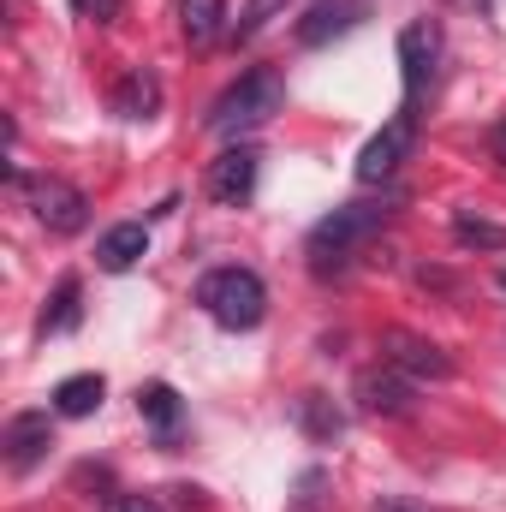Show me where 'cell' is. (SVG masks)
Masks as SVG:
<instances>
[{
  "label": "cell",
  "instance_id": "26",
  "mask_svg": "<svg viewBox=\"0 0 506 512\" xmlns=\"http://www.w3.org/2000/svg\"><path fill=\"white\" fill-rule=\"evenodd\" d=\"M501 292H506V274H501Z\"/></svg>",
  "mask_w": 506,
  "mask_h": 512
},
{
  "label": "cell",
  "instance_id": "14",
  "mask_svg": "<svg viewBox=\"0 0 506 512\" xmlns=\"http://www.w3.org/2000/svg\"><path fill=\"white\" fill-rule=\"evenodd\" d=\"M292 417H298V429H304L310 441H334V435L346 429V417L334 411V399H328V393H298Z\"/></svg>",
  "mask_w": 506,
  "mask_h": 512
},
{
  "label": "cell",
  "instance_id": "24",
  "mask_svg": "<svg viewBox=\"0 0 506 512\" xmlns=\"http://www.w3.org/2000/svg\"><path fill=\"white\" fill-rule=\"evenodd\" d=\"M495 155L506 161V131H495Z\"/></svg>",
  "mask_w": 506,
  "mask_h": 512
},
{
  "label": "cell",
  "instance_id": "5",
  "mask_svg": "<svg viewBox=\"0 0 506 512\" xmlns=\"http://www.w3.org/2000/svg\"><path fill=\"white\" fill-rule=\"evenodd\" d=\"M30 209H36V221L48 233H84V221H90V197L78 185H66V179H36Z\"/></svg>",
  "mask_w": 506,
  "mask_h": 512
},
{
  "label": "cell",
  "instance_id": "13",
  "mask_svg": "<svg viewBox=\"0 0 506 512\" xmlns=\"http://www.w3.org/2000/svg\"><path fill=\"white\" fill-rule=\"evenodd\" d=\"M358 399H364V411H387V417H399V411L411 405V387L399 382L393 364H381V370H364V376H358Z\"/></svg>",
  "mask_w": 506,
  "mask_h": 512
},
{
  "label": "cell",
  "instance_id": "6",
  "mask_svg": "<svg viewBox=\"0 0 506 512\" xmlns=\"http://www.w3.org/2000/svg\"><path fill=\"white\" fill-rule=\"evenodd\" d=\"M256 167H262V155H256L251 143H233V149H221L215 161H209V179H203V191L215 197V203H245L256 191Z\"/></svg>",
  "mask_w": 506,
  "mask_h": 512
},
{
  "label": "cell",
  "instance_id": "22",
  "mask_svg": "<svg viewBox=\"0 0 506 512\" xmlns=\"http://www.w3.org/2000/svg\"><path fill=\"white\" fill-rule=\"evenodd\" d=\"M72 12L90 18V24H114L120 18V0H72Z\"/></svg>",
  "mask_w": 506,
  "mask_h": 512
},
{
  "label": "cell",
  "instance_id": "15",
  "mask_svg": "<svg viewBox=\"0 0 506 512\" xmlns=\"http://www.w3.org/2000/svg\"><path fill=\"white\" fill-rule=\"evenodd\" d=\"M179 30H185V42H215L221 30H227V0H179Z\"/></svg>",
  "mask_w": 506,
  "mask_h": 512
},
{
  "label": "cell",
  "instance_id": "10",
  "mask_svg": "<svg viewBox=\"0 0 506 512\" xmlns=\"http://www.w3.org/2000/svg\"><path fill=\"white\" fill-rule=\"evenodd\" d=\"M435 54H441L435 24H405V30H399V72H405V96H411V102L423 96V84H429V72H435Z\"/></svg>",
  "mask_w": 506,
  "mask_h": 512
},
{
  "label": "cell",
  "instance_id": "12",
  "mask_svg": "<svg viewBox=\"0 0 506 512\" xmlns=\"http://www.w3.org/2000/svg\"><path fill=\"white\" fill-rule=\"evenodd\" d=\"M143 251H149V227H143V221H120V227H108V233H102L96 262H102L108 274H126L131 262H143Z\"/></svg>",
  "mask_w": 506,
  "mask_h": 512
},
{
  "label": "cell",
  "instance_id": "17",
  "mask_svg": "<svg viewBox=\"0 0 506 512\" xmlns=\"http://www.w3.org/2000/svg\"><path fill=\"white\" fill-rule=\"evenodd\" d=\"M137 411H143L161 435H173V423H179V393H173L167 382H149L143 393H137Z\"/></svg>",
  "mask_w": 506,
  "mask_h": 512
},
{
  "label": "cell",
  "instance_id": "11",
  "mask_svg": "<svg viewBox=\"0 0 506 512\" xmlns=\"http://www.w3.org/2000/svg\"><path fill=\"white\" fill-rule=\"evenodd\" d=\"M114 114H120V120H155V114H161V78H155L149 66H131L126 78H120Z\"/></svg>",
  "mask_w": 506,
  "mask_h": 512
},
{
  "label": "cell",
  "instance_id": "23",
  "mask_svg": "<svg viewBox=\"0 0 506 512\" xmlns=\"http://www.w3.org/2000/svg\"><path fill=\"white\" fill-rule=\"evenodd\" d=\"M108 512H161L155 501H143V495H131V501H114Z\"/></svg>",
  "mask_w": 506,
  "mask_h": 512
},
{
  "label": "cell",
  "instance_id": "19",
  "mask_svg": "<svg viewBox=\"0 0 506 512\" xmlns=\"http://www.w3.org/2000/svg\"><path fill=\"white\" fill-rule=\"evenodd\" d=\"M286 512H328V471H322V465H310V471L292 483Z\"/></svg>",
  "mask_w": 506,
  "mask_h": 512
},
{
  "label": "cell",
  "instance_id": "2",
  "mask_svg": "<svg viewBox=\"0 0 506 512\" xmlns=\"http://www.w3.org/2000/svg\"><path fill=\"white\" fill-rule=\"evenodd\" d=\"M280 102H286V84L274 78V72H245L215 108H209V126L215 131H251V126H262V120H274L280 114Z\"/></svg>",
  "mask_w": 506,
  "mask_h": 512
},
{
  "label": "cell",
  "instance_id": "9",
  "mask_svg": "<svg viewBox=\"0 0 506 512\" xmlns=\"http://www.w3.org/2000/svg\"><path fill=\"white\" fill-rule=\"evenodd\" d=\"M364 18H370V6H364V0H316V6L298 18V42H304V48H328L334 36L358 30Z\"/></svg>",
  "mask_w": 506,
  "mask_h": 512
},
{
  "label": "cell",
  "instance_id": "4",
  "mask_svg": "<svg viewBox=\"0 0 506 512\" xmlns=\"http://www.w3.org/2000/svg\"><path fill=\"white\" fill-rule=\"evenodd\" d=\"M411 137H417V120H411V108H399V114H393L370 143H364V155H358V179H364V185L393 179V173H399V161L411 155Z\"/></svg>",
  "mask_w": 506,
  "mask_h": 512
},
{
  "label": "cell",
  "instance_id": "1",
  "mask_svg": "<svg viewBox=\"0 0 506 512\" xmlns=\"http://www.w3.org/2000/svg\"><path fill=\"white\" fill-rule=\"evenodd\" d=\"M197 304L221 328H233V334H245V328H256L268 316V292H262V280H256L251 268H209L197 280Z\"/></svg>",
  "mask_w": 506,
  "mask_h": 512
},
{
  "label": "cell",
  "instance_id": "25",
  "mask_svg": "<svg viewBox=\"0 0 506 512\" xmlns=\"http://www.w3.org/2000/svg\"><path fill=\"white\" fill-rule=\"evenodd\" d=\"M381 512H405V507H381Z\"/></svg>",
  "mask_w": 506,
  "mask_h": 512
},
{
  "label": "cell",
  "instance_id": "20",
  "mask_svg": "<svg viewBox=\"0 0 506 512\" xmlns=\"http://www.w3.org/2000/svg\"><path fill=\"white\" fill-rule=\"evenodd\" d=\"M453 239H459L465 251H506V227L477 221V215H459V221H453Z\"/></svg>",
  "mask_w": 506,
  "mask_h": 512
},
{
  "label": "cell",
  "instance_id": "3",
  "mask_svg": "<svg viewBox=\"0 0 506 512\" xmlns=\"http://www.w3.org/2000/svg\"><path fill=\"white\" fill-rule=\"evenodd\" d=\"M381 227H387V209L381 203H340L334 215H322L310 227V256L316 262H328V251L346 256V251H358L364 239H376Z\"/></svg>",
  "mask_w": 506,
  "mask_h": 512
},
{
  "label": "cell",
  "instance_id": "18",
  "mask_svg": "<svg viewBox=\"0 0 506 512\" xmlns=\"http://www.w3.org/2000/svg\"><path fill=\"white\" fill-rule=\"evenodd\" d=\"M78 328V280L66 274L60 286H54V304H48V316H42V334H72Z\"/></svg>",
  "mask_w": 506,
  "mask_h": 512
},
{
  "label": "cell",
  "instance_id": "21",
  "mask_svg": "<svg viewBox=\"0 0 506 512\" xmlns=\"http://www.w3.org/2000/svg\"><path fill=\"white\" fill-rule=\"evenodd\" d=\"M280 6H286V0H251V6L239 12V24H233V36H239V42H251V36L262 30V24H268V18H274V12H280Z\"/></svg>",
  "mask_w": 506,
  "mask_h": 512
},
{
  "label": "cell",
  "instance_id": "8",
  "mask_svg": "<svg viewBox=\"0 0 506 512\" xmlns=\"http://www.w3.org/2000/svg\"><path fill=\"white\" fill-rule=\"evenodd\" d=\"M381 364H393V370H405V376H417V382H447V376H453V358H447L441 346L417 340V334H387V340H381Z\"/></svg>",
  "mask_w": 506,
  "mask_h": 512
},
{
  "label": "cell",
  "instance_id": "16",
  "mask_svg": "<svg viewBox=\"0 0 506 512\" xmlns=\"http://www.w3.org/2000/svg\"><path fill=\"white\" fill-rule=\"evenodd\" d=\"M102 393H108V382H102L96 370H84V376H66V382L54 387V411H60V417H90V411L102 405Z\"/></svg>",
  "mask_w": 506,
  "mask_h": 512
},
{
  "label": "cell",
  "instance_id": "7",
  "mask_svg": "<svg viewBox=\"0 0 506 512\" xmlns=\"http://www.w3.org/2000/svg\"><path fill=\"white\" fill-rule=\"evenodd\" d=\"M6 471L12 477H24V471H36L42 459H48V447H54V423H48V411H18L12 423H6Z\"/></svg>",
  "mask_w": 506,
  "mask_h": 512
}]
</instances>
